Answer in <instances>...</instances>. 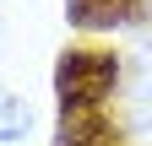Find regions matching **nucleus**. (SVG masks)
Returning a JSON list of instances; mask_svg holds the SVG:
<instances>
[{
	"instance_id": "nucleus-1",
	"label": "nucleus",
	"mask_w": 152,
	"mask_h": 146,
	"mask_svg": "<svg viewBox=\"0 0 152 146\" xmlns=\"http://www.w3.org/2000/svg\"><path fill=\"white\" fill-rule=\"evenodd\" d=\"M33 124V114H27V103H16V98H0V141H16Z\"/></svg>"
}]
</instances>
